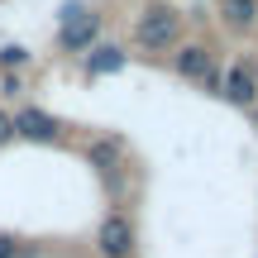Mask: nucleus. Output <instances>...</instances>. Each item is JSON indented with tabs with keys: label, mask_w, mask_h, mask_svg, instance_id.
<instances>
[{
	"label": "nucleus",
	"mask_w": 258,
	"mask_h": 258,
	"mask_svg": "<svg viewBox=\"0 0 258 258\" xmlns=\"http://www.w3.org/2000/svg\"><path fill=\"white\" fill-rule=\"evenodd\" d=\"M96 253L101 258H139V225L124 206H110L96 225Z\"/></svg>",
	"instance_id": "nucleus-1"
},
{
	"label": "nucleus",
	"mask_w": 258,
	"mask_h": 258,
	"mask_svg": "<svg viewBox=\"0 0 258 258\" xmlns=\"http://www.w3.org/2000/svg\"><path fill=\"white\" fill-rule=\"evenodd\" d=\"M177 38H182V15L172 5H148L134 19V43L144 53H167V48H177Z\"/></svg>",
	"instance_id": "nucleus-2"
},
{
	"label": "nucleus",
	"mask_w": 258,
	"mask_h": 258,
	"mask_svg": "<svg viewBox=\"0 0 258 258\" xmlns=\"http://www.w3.org/2000/svg\"><path fill=\"white\" fill-rule=\"evenodd\" d=\"M96 38H101V15L86 10V5H67L62 10V29H57L62 53H91Z\"/></svg>",
	"instance_id": "nucleus-3"
},
{
	"label": "nucleus",
	"mask_w": 258,
	"mask_h": 258,
	"mask_svg": "<svg viewBox=\"0 0 258 258\" xmlns=\"http://www.w3.org/2000/svg\"><path fill=\"white\" fill-rule=\"evenodd\" d=\"M62 120L48 110H38V105H24V110L15 115V139H24V144H62Z\"/></svg>",
	"instance_id": "nucleus-4"
},
{
	"label": "nucleus",
	"mask_w": 258,
	"mask_h": 258,
	"mask_svg": "<svg viewBox=\"0 0 258 258\" xmlns=\"http://www.w3.org/2000/svg\"><path fill=\"white\" fill-rule=\"evenodd\" d=\"M86 163H91L105 182L120 186V177H124V144H120V139H110V134L91 139V144H86Z\"/></svg>",
	"instance_id": "nucleus-5"
},
{
	"label": "nucleus",
	"mask_w": 258,
	"mask_h": 258,
	"mask_svg": "<svg viewBox=\"0 0 258 258\" xmlns=\"http://www.w3.org/2000/svg\"><path fill=\"white\" fill-rule=\"evenodd\" d=\"M220 96L230 105H239V110H253V101H258V86H253V77H249V67L244 62H230L220 72Z\"/></svg>",
	"instance_id": "nucleus-6"
},
{
	"label": "nucleus",
	"mask_w": 258,
	"mask_h": 258,
	"mask_svg": "<svg viewBox=\"0 0 258 258\" xmlns=\"http://www.w3.org/2000/svg\"><path fill=\"white\" fill-rule=\"evenodd\" d=\"M211 67H215V62H211V48H206V43H182V48L172 53V72L182 77V82H201Z\"/></svg>",
	"instance_id": "nucleus-7"
},
{
	"label": "nucleus",
	"mask_w": 258,
	"mask_h": 258,
	"mask_svg": "<svg viewBox=\"0 0 258 258\" xmlns=\"http://www.w3.org/2000/svg\"><path fill=\"white\" fill-rule=\"evenodd\" d=\"M124 62H129V53L120 43H96L86 53V77H115V72H124Z\"/></svg>",
	"instance_id": "nucleus-8"
},
{
	"label": "nucleus",
	"mask_w": 258,
	"mask_h": 258,
	"mask_svg": "<svg viewBox=\"0 0 258 258\" xmlns=\"http://www.w3.org/2000/svg\"><path fill=\"white\" fill-rule=\"evenodd\" d=\"M220 15H225V24H230L234 34H249L258 24V0H225Z\"/></svg>",
	"instance_id": "nucleus-9"
},
{
	"label": "nucleus",
	"mask_w": 258,
	"mask_h": 258,
	"mask_svg": "<svg viewBox=\"0 0 258 258\" xmlns=\"http://www.w3.org/2000/svg\"><path fill=\"white\" fill-rule=\"evenodd\" d=\"M0 258H38V249H29L15 230H0Z\"/></svg>",
	"instance_id": "nucleus-10"
},
{
	"label": "nucleus",
	"mask_w": 258,
	"mask_h": 258,
	"mask_svg": "<svg viewBox=\"0 0 258 258\" xmlns=\"http://www.w3.org/2000/svg\"><path fill=\"white\" fill-rule=\"evenodd\" d=\"M24 62H29V48H19V43L0 48V67H10V72H15V67H24Z\"/></svg>",
	"instance_id": "nucleus-11"
},
{
	"label": "nucleus",
	"mask_w": 258,
	"mask_h": 258,
	"mask_svg": "<svg viewBox=\"0 0 258 258\" xmlns=\"http://www.w3.org/2000/svg\"><path fill=\"white\" fill-rule=\"evenodd\" d=\"M5 144H15V115L0 110V148H5Z\"/></svg>",
	"instance_id": "nucleus-12"
},
{
	"label": "nucleus",
	"mask_w": 258,
	"mask_h": 258,
	"mask_svg": "<svg viewBox=\"0 0 258 258\" xmlns=\"http://www.w3.org/2000/svg\"><path fill=\"white\" fill-rule=\"evenodd\" d=\"M244 67H249V77H253V86H258V53H253V57H244Z\"/></svg>",
	"instance_id": "nucleus-13"
},
{
	"label": "nucleus",
	"mask_w": 258,
	"mask_h": 258,
	"mask_svg": "<svg viewBox=\"0 0 258 258\" xmlns=\"http://www.w3.org/2000/svg\"><path fill=\"white\" fill-rule=\"evenodd\" d=\"M249 115H253V129H258V101H253V110H249Z\"/></svg>",
	"instance_id": "nucleus-14"
}]
</instances>
